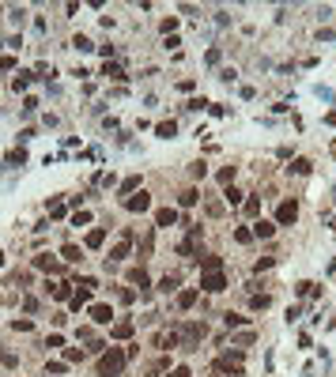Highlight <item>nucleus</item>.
Returning a JSON list of instances; mask_svg holds the SVG:
<instances>
[{"label":"nucleus","instance_id":"41","mask_svg":"<svg viewBox=\"0 0 336 377\" xmlns=\"http://www.w3.org/2000/svg\"><path fill=\"white\" fill-rule=\"evenodd\" d=\"M234 174H238V166H223V170H219V181H223V185H234Z\"/></svg>","mask_w":336,"mask_h":377},{"label":"nucleus","instance_id":"2","mask_svg":"<svg viewBox=\"0 0 336 377\" xmlns=\"http://www.w3.org/2000/svg\"><path fill=\"white\" fill-rule=\"evenodd\" d=\"M125 351L121 347H106L102 355H98V377H117L121 370H125Z\"/></svg>","mask_w":336,"mask_h":377},{"label":"nucleus","instance_id":"26","mask_svg":"<svg viewBox=\"0 0 336 377\" xmlns=\"http://www.w3.org/2000/svg\"><path fill=\"white\" fill-rule=\"evenodd\" d=\"M64 215H68V204H64L60 196H53L49 200V219H64Z\"/></svg>","mask_w":336,"mask_h":377},{"label":"nucleus","instance_id":"18","mask_svg":"<svg viewBox=\"0 0 336 377\" xmlns=\"http://www.w3.org/2000/svg\"><path fill=\"white\" fill-rule=\"evenodd\" d=\"M125 279H129V283H136L140 291H147V287H151V279H147V272H144V268H129V272H125Z\"/></svg>","mask_w":336,"mask_h":377},{"label":"nucleus","instance_id":"3","mask_svg":"<svg viewBox=\"0 0 336 377\" xmlns=\"http://www.w3.org/2000/svg\"><path fill=\"white\" fill-rule=\"evenodd\" d=\"M174 328H178V336H181V351H193V347L208 336L204 321H185V325H174Z\"/></svg>","mask_w":336,"mask_h":377},{"label":"nucleus","instance_id":"12","mask_svg":"<svg viewBox=\"0 0 336 377\" xmlns=\"http://www.w3.org/2000/svg\"><path fill=\"white\" fill-rule=\"evenodd\" d=\"M125 207H129V211H136V215H144L147 207H151V196H147L144 188H140V192H132V196L125 200Z\"/></svg>","mask_w":336,"mask_h":377},{"label":"nucleus","instance_id":"50","mask_svg":"<svg viewBox=\"0 0 336 377\" xmlns=\"http://www.w3.org/2000/svg\"><path fill=\"white\" fill-rule=\"evenodd\" d=\"M15 64H19L15 57H0V72H15Z\"/></svg>","mask_w":336,"mask_h":377},{"label":"nucleus","instance_id":"10","mask_svg":"<svg viewBox=\"0 0 336 377\" xmlns=\"http://www.w3.org/2000/svg\"><path fill=\"white\" fill-rule=\"evenodd\" d=\"M87 313H91V321H95V325H113V309H110V306H102V302L87 306Z\"/></svg>","mask_w":336,"mask_h":377},{"label":"nucleus","instance_id":"9","mask_svg":"<svg viewBox=\"0 0 336 377\" xmlns=\"http://www.w3.org/2000/svg\"><path fill=\"white\" fill-rule=\"evenodd\" d=\"M132 332H136V321H132V317H121V321H113V325H110V336H113V340H129Z\"/></svg>","mask_w":336,"mask_h":377},{"label":"nucleus","instance_id":"43","mask_svg":"<svg viewBox=\"0 0 336 377\" xmlns=\"http://www.w3.org/2000/svg\"><path fill=\"white\" fill-rule=\"evenodd\" d=\"M159 30H163V34L170 38L174 30H178V19H174V15H170V19H163V23H159Z\"/></svg>","mask_w":336,"mask_h":377},{"label":"nucleus","instance_id":"59","mask_svg":"<svg viewBox=\"0 0 336 377\" xmlns=\"http://www.w3.org/2000/svg\"><path fill=\"white\" fill-rule=\"evenodd\" d=\"M0 264H4V253H0Z\"/></svg>","mask_w":336,"mask_h":377},{"label":"nucleus","instance_id":"6","mask_svg":"<svg viewBox=\"0 0 336 377\" xmlns=\"http://www.w3.org/2000/svg\"><path fill=\"white\" fill-rule=\"evenodd\" d=\"M295 219H299V204H295V200H284V204L276 207V226H291Z\"/></svg>","mask_w":336,"mask_h":377},{"label":"nucleus","instance_id":"39","mask_svg":"<svg viewBox=\"0 0 336 377\" xmlns=\"http://www.w3.org/2000/svg\"><path fill=\"white\" fill-rule=\"evenodd\" d=\"M295 294H299V298H306V294H318V291H314L310 279H302V283H295Z\"/></svg>","mask_w":336,"mask_h":377},{"label":"nucleus","instance_id":"58","mask_svg":"<svg viewBox=\"0 0 336 377\" xmlns=\"http://www.w3.org/2000/svg\"><path fill=\"white\" fill-rule=\"evenodd\" d=\"M333 159H336V140H333Z\"/></svg>","mask_w":336,"mask_h":377},{"label":"nucleus","instance_id":"53","mask_svg":"<svg viewBox=\"0 0 336 377\" xmlns=\"http://www.w3.org/2000/svg\"><path fill=\"white\" fill-rule=\"evenodd\" d=\"M219 79H223V83H234V79H238V72H234V68H223V72H219Z\"/></svg>","mask_w":336,"mask_h":377},{"label":"nucleus","instance_id":"38","mask_svg":"<svg viewBox=\"0 0 336 377\" xmlns=\"http://www.w3.org/2000/svg\"><path fill=\"white\" fill-rule=\"evenodd\" d=\"M72 45H76L79 53H91V49H95V45H91V38H87V34H76V38H72Z\"/></svg>","mask_w":336,"mask_h":377},{"label":"nucleus","instance_id":"46","mask_svg":"<svg viewBox=\"0 0 336 377\" xmlns=\"http://www.w3.org/2000/svg\"><path fill=\"white\" fill-rule=\"evenodd\" d=\"M189 174H193L197 181H200V178H208V163H193V166H189Z\"/></svg>","mask_w":336,"mask_h":377},{"label":"nucleus","instance_id":"31","mask_svg":"<svg viewBox=\"0 0 336 377\" xmlns=\"http://www.w3.org/2000/svg\"><path fill=\"white\" fill-rule=\"evenodd\" d=\"M30 79H34V72H19V76L11 79V91H26V87H30Z\"/></svg>","mask_w":336,"mask_h":377},{"label":"nucleus","instance_id":"11","mask_svg":"<svg viewBox=\"0 0 336 377\" xmlns=\"http://www.w3.org/2000/svg\"><path fill=\"white\" fill-rule=\"evenodd\" d=\"M155 347H159V351H174V347H181L178 328H170V332H159V336H155Z\"/></svg>","mask_w":336,"mask_h":377},{"label":"nucleus","instance_id":"45","mask_svg":"<svg viewBox=\"0 0 336 377\" xmlns=\"http://www.w3.org/2000/svg\"><path fill=\"white\" fill-rule=\"evenodd\" d=\"M64 362H68V366H72V362H83V351H76V347H64Z\"/></svg>","mask_w":336,"mask_h":377},{"label":"nucleus","instance_id":"21","mask_svg":"<svg viewBox=\"0 0 336 377\" xmlns=\"http://www.w3.org/2000/svg\"><path fill=\"white\" fill-rule=\"evenodd\" d=\"M68 306H72V309H87V306H91V291H83V287H79V291H72Z\"/></svg>","mask_w":336,"mask_h":377},{"label":"nucleus","instance_id":"42","mask_svg":"<svg viewBox=\"0 0 336 377\" xmlns=\"http://www.w3.org/2000/svg\"><path fill=\"white\" fill-rule=\"evenodd\" d=\"M91 223V211H83V207H79L76 215H72V226H87Z\"/></svg>","mask_w":336,"mask_h":377},{"label":"nucleus","instance_id":"20","mask_svg":"<svg viewBox=\"0 0 336 377\" xmlns=\"http://www.w3.org/2000/svg\"><path fill=\"white\" fill-rule=\"evenodd\" d=\"M132 192H140V174H132V178H125V181H121V188H117V196H125V200H129Z\"/></svg>","mask_w":336,"mask_h":377},{"label":"nucleus","instance_id":"36","mask_svg":"<svg viewBox=\"0 0 336 377\" xmlns=\"http://www.w3.org/2000/svg\"><path fill=\"white\" fill-rule=\"evenodd\" d=\"M242 211H246V215H261V196H250V200H242Z\"/></svg>","mask_w":336,"mask_h":377},{"label":"nucleus","instance_id":"25","mask_svg":"<svg viewBox=\"0 0 336 377\" xmlns=\"http://www.w3.org/2000/svg\"><path fill=\"white\" fill-rule=\"evenodd\" d=\"M287 170H291V174H295V178H306V174H310V170H314V163H310V159H295V163H291V166H287Z\"/></svg>","mask_w":336,"mask_h":377},{"label":"nucleus","instance_id":"19","mask_svg":"<svg viewBox=\"0 0 336 377\" xmlns=\"http://www.w3.org/2000/svg\"><path fill=\"white\" fill-rule=\"evenodd\" d=\"M60 260H64V264H79V260H83V249L79 245H60Z\"/></svg>","mask_w":336,"mask_h":377},{"label":"nucleus","instance_id":"56","mask_svg":"<svg viewBox=\"0 0 336 377\" xmlns=\"http://www.w3.org/2000/svg\"><path fill=\"white\" fill-rule=\"evenodd\" d=\"M272 264H276V257H261L257 260V272H265V268H272Z\"/></svg>","mask_w":336,"mask_h":377},{"label":"nucleus","instance_id":"23","mask_svg":"<svg viewBox=\"0 0 336 377\" xmlns=\"http://www.w3.org/2000/svg\"><path fill=\"white\" fill-rule=\"evenodd\" d=\"M45 291H49L57 302H68L72 298V283H53V287H45Z\"/></svg>","mask_w":336,"mask_h":377},{"label":"nucleus","instance_id":"29","mask_svg":"<svg viewBox=\"0 0 336 377\" xmlns=\"http://www.w3.org/2000/svg\"><path fill=\"white\" fill-rule=\"evenodd\" d=\"M174 132H178V125H174V121H159V125H155V136H159V140H170Z\"/></svg>","mask_w":336,"mask_h":377},{"label":"nucleus","instance_id":"49","mask_svg":"<svg viewBox=\"0 0 336 377\" xmlns=\"http://www.w3.org/2000/svg\"><path fill=\"white\" fill-rule=\"evenodd\" d=\"M11 328H15V332H30V328H34V325H30V321H26V317H15V321H11Z\"/></svg>","mask_w":336,"mask_h":377},{"label":"nucleus","instance_id":"54","mask_svg":"<svg viewBox=\"0 0 336 377\" xmlns=\"http://www.w3.org/2000/svg\"><path fill=\"white\" fill-rule=\"evenodd\" d=\"M166 377H193V374H189V366H174Z\"/></svg>","mask_w":336,"mask_h":377},{"label":"nucleus","instance_id":"51","mask_svg":"<svg viewBox=\"0 0 336 377\" xmlns=\"http://www.w3.org/2000/svg\"><path fill=\"white\" fill-rule=\"evenodd\" d=\"M45 347H64V336H60V332H53V336H45Z\"/></svg>","mask_w":336,"mask_h":377},{"label":"nucleus","instance_id":"47","mask_svg":"<svg viewBox=\"0 0 336 377\" xmlns=\"http://www.w3.org/2000/svg\"><path fill=\"white\" fill-rule=\"evenodd\" d=\"M106 347H110V343H102V340H91V343H87V355H102Z\"/></svg>","mask_w":336,"mask_h":377},{"label":"nucleus","instance_id":"44","mask_svg":"<svg viewBox=\"0 0 336 377\" xmlns=\"http://www.w3.org/2000/svg\"><path fill=\"white\" fill-rule=\"evenodd\" d=\"M26 163V151H23V147H19V151H11L8 155V166H23Z\"/></svg>","mask_w":336,"mask_h":377},{"label":"nucleus","instance_id":"37","mask_svg":"<svg viewBox=\"0 0 336 377\" xmlns=\"http://www.w3.org/2000/svg\"><path fill=\"white\" fill-rule=\"evenodd\" d=\"M223 207H227L223 200H208V204H204V211L212 215V219H219V215H223Z\"/></svg>","mask_w":336,"mask_h":377},{"label":"nucleus","instance_id":"48","mask_svg":"<svg viewBox=\"0 0 336 377\" xmlns=\"http://www.w3.org/2000/svg\"><path fill=\"white\" fill-rule=\"evenodd\" d=\"M34 110H38V98H34V94H30V98H23V117H30Z\"/></svg>","mask_w":336,"mask_h":377},{"label":"nucleus","instance_id":"13","mask_svg":"<svg viewBox=\"0 0 336 377\" xmlns=\"http://www.w3.org/2000/svg\"><path fill=\"white\" fill-rule=\"evenodd\" d=\"M197 298H200V291H197V287H185V291H178L174 306H178V309H193V306H197Z\"/></svg>","mask_w":336,"mask_h":377},{"label":"nucleus","instance_id":"33","mask_svg":"<svg viewBox=\"0 0 336 377\" xmlns=\"http://www.w3.org/2000/svg\"><path fill=\"white\" fill-rule=\"evenodd\" d=\"M8 19H11V23H15V26H23V23H26V8H19V4H11V8H8Z\"/></svg>","mask_w":336,"mask_h":377},{"label":"nucleus","instance_id":"60","mask_svg":"<svg viewBox=\"0 0 336 377\" xmlns=\"http://www.w3.org/2000/svg\"><path fill=\"white\" fill-rule=\"evenodd\" d=\"M216 377H219V374H216Z\"/></svg>","mask_w":336,"mask_h":377},{"label":"nucleus","instance_id":"17","mask_svg":"<svg viewBox=\"0 0 336 377\" xmlns=\"http://www.w3.org/2000/svg\"><path fill=\"white\" fill-rule=\"evenodd\" d=\"M178 219H181V215L174 211V207H159V211H155V226H174Z\"/></svg>","mask_w":336,"mask_h":377},{"label":"nucleus","instance_id":"52","mask_svg":"<svg viewBox=\"0 0 336 377\" xmlns=\"http://www.w3.org/2000/svg\"><path fill=\"white\" fill-rule=\"evenodd\" d=\"M204 106H212V102H204V98H189V102H185V110H204Z\"/></svg>","mask_w":336,"mask_h":377},{"label":"nucleus","instance_id":"16","mask_svg":"<svg viewBox=\"0 0 336 377\" xmlns=\"http://www.w3.org/2000/svg\"><path fill=\"white\" fill-rule=\"evenodd\" d=\"M102 76L113 79V83H125V79H129V76H125V68H121V64H113V60H106V64H102Z\"/></svg>","mask_w":336,"mask_h":377},{"label":"nucleus","instance_id":"27","mask_svg":"<svg viewBox=\"0 0 336 377\" xmlns=\"http://www.w3.org/2000/svg\"><path fill=\"white\" fill-rule=\"evenodd\" d=\"M106 245V226H98V230L87 234V249H102Z\"/></svg>","mask_w":336,"mask_h":377},{"label":"nucleus","instance_id":"15","mask_svg":"<svg viewBox=\"0 0 336 377\" xmlns=\"http://www.w3.org/2000/svg\"><path fill=\"white\" fill-rule=\"evenodd\" d=\"M159 291H163V294H178V291H181V275H178V272H174V275L166 272L163 279H159Z\"/></svg>","mask_w":336,"mask_h":377},{"label":"nucleus","instance_id":"24","mask_svg":"<svg viewBox=\"0 0 336 377\" xmlns=\"http://www.w3.org/2000/svg\"><path fill=\"white\" fill-rule=\"evenodd\" d=\"M151 249H155V230H144V238H140V257H151Z\"/></svg>","mask_w":336,"mask_h":377},{"label":"nucleus","instance_id":"57","mask_svg":"<svg viewBox=\"0 0 336 377\" xmlns=\"http://www.w3.org/2000/svg\"><path fill=\"white\" fill-rule=\"evenodd\" d=\"M163 45H166V49H178V45H181V38H178V34H170V38H163Z\"/></svg>","mask_w":336,"mask_h":377},{"label":"nucleus","instance_id":"8","mask_svg":"<svg viewBox=\"0 0 336 377\" xmlns=\"http://www.w3.org/2000/svg\"><path fill=\"white\" fill-rule=\"evenodd\" d=\"M34 268H38V272H49V275H60V268H64V260L49 257V253H38V257H34Z\"/></svg>","mask_w":336,"mask_h":377},{"label":"nucleus","instance_id":"32","mask_svg":"<svg viewBox=\"0 0 336 377\" xmlns=\"http://www.w3.org/2000/svg\"><path fill=\"white\" fill-rule=\"evenodd\" d=\"M272 306V294H250V309H268Z\"/></svg>","mask_w":336,"mask_h":377},{"label":"nucleus","instance_id":"35","mask_svg":"<svg viewBox=\"0 0 336 377\" xmlns=\"http://www.w3.org/2000/svg\"><path fill=\"white\" fill-rule=\"evenodd\" d=\"M223 204H231V207H234V204H242V192H238L234 185H227V188H223Z\"/></svg>","mask_w":336,"mask_h":377},{"label":"nucleus","instance_id":"22","mask_svg":"<svg viewBox=\"0 0 336 377\" xmlns=\"http://www.w3.org/2000/svg\"><path fill=\"white\" fill-rule=\"evenodd\" d=\"M200 272H223V257H216V253L200 257Z\"/></svg>","mask_w":336,"mask_h":377},{"label":"nucleus","instance_id":"28","mask_svg":"<svg viewBox=\"0 0 336 377\" xmlns=\"http://www.w3.org/2000/svg\"><path fill=\"white\" fill-rule=\"evenodd\" d=\"M253 340H257V332H250V328H246V332H234V336H231L234 347H250Z\"/></svg>","mask_w":336,"mask_h":377},{"label":"nucleus","instance_id":"7","mask_svg":"<svg viewBox=\"0 0 336 377\" xmlns=\"http://www.w3.org/2000/svg\"><path fill=\"white\" fill-rule=\"evenodd\" d=\"M200 238H204V234H200V226H189V238L178 245V253H181V257H200V253H197Z\"/></svg>","mask_w":336,"mask_h":377},{"label":"nucleus","instance_id":"1","mask_svg":"<svg viewBox=\"0 0 336 377\" xmlns=\"http://www.w3.org/2000/svg\"><path fill=\"white\" fill-rule=\"evenodd\" d=\"M216 374L219 377H242L246 374V355H242V347H234V351H223V355H216Z\"/></svg>","mask_w":336,"mask_h":377},{"label":"nucleus","instance_id":"5","mask_svg":"<svg viewBox=\"0 0 336 377\" xmlns=\"http://www.w3.org/2000/svg\"><path fill=\"white\" fill-rule=\"evenodd\" d=\"M129 253H132V230H125V234H121V241L110 249V257H106V260H110V264H117V260H125Z\"/></svg>","mask_w":336,"mask_h":377},{"label":"nucleus","instance_id":"55","mask_svg":"<svg viewBox=\"0 0 336 377\" xmlns=\"http://www.w3.org/2000/svg\"><path fill=\"white\" fill-rule=\"evenodd\" d=\"M216 23H219V26H227V23H231V11L219 8V11H216Z\"/></svg>","mask_w":336,"mask_h":377},{"label":"nucleus","instance_id":"34","mask_svg":"<svg viewBox=\"0 0 336 377\" xmlns=\"http://www.w3.org/2000/svg\"><path fill=\"white\" fill-rule=\"evenodd\" d=\"M197 200H200V192H197V188H185V192L178 196V204H181V207H193Z\"/></svg>","mask_w":336,"mask_h":377},{"label":"nucleus","instance_id":"40","mask_svg":"<svg viewBox=\"0 0 336 377\" xmlns=\"http://www.w3.org/2000/svg\"><path fill=\"white\" fill-rule=\"evenodd\" d=\"M234 241H238V245H250V241H253V230H246V226H238V230H234Z\"/></svg>","mask_w":336,"mask_h":377},{"label":"nucleus","instance_id":"30","mask_svg":"<svg viewBox=\"0 0 336 377\" xmlns=\"http://www.w3.org/2000/svg\"><path fill=\"white\" fill-rule=\"evenodd\" d=\"M223 325L227 328H246V325H250V317H242V313H223Z\"/></svg>","mask_w":336,"mask_h":377},{"label":"nucleus","instance_id":"4","mask_svg":"<svg viewBox=\"0 0 336 377\" xmlns=\"http://www.w3.org/2000/svg\"><path fill=\"white\" fill-rule=\"evenodd\" d=\"M197 291H204V294L227 291V275L223 272H200V287H197Z\"/></svg>","mask_w":336,"mask_h":377},{"label":"nucleus","instance_id":"14","mask_svg":"<svg viewBox=\"0 0 336 377\" xmlns=\"http://www.w3.org/2000/svg\"><path fill=\"white\" fill-rule=\"evenodd\" d=\"M250 230H253V238H272L276 234V219H257Z\"/></svg>","mask_w":336,"mask_h":377}]
</instances>
